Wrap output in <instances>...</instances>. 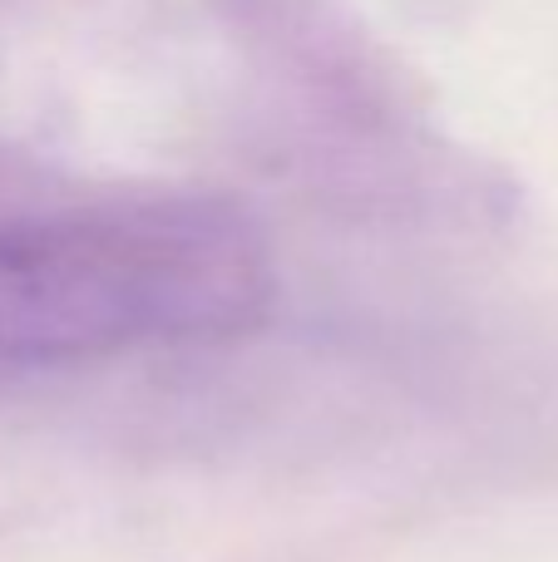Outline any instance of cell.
Instances as JSON below:
<instances>
[{
    "label": "cell",
    "mask_w": 558,
    "mask_h": 562,
    "mask_svg": "<svg viewBox=\"0 0 558 562\" xmlns=\"http://www.w3.org/2000/svg\"><path fill=\"white\" fill-rule=\"evenodd\" d=\"M272 252L223 198H114L0 217V366H69L253 330Z\"/></svg>",
    "instance_id": "cell-1"
}]
</instances>
